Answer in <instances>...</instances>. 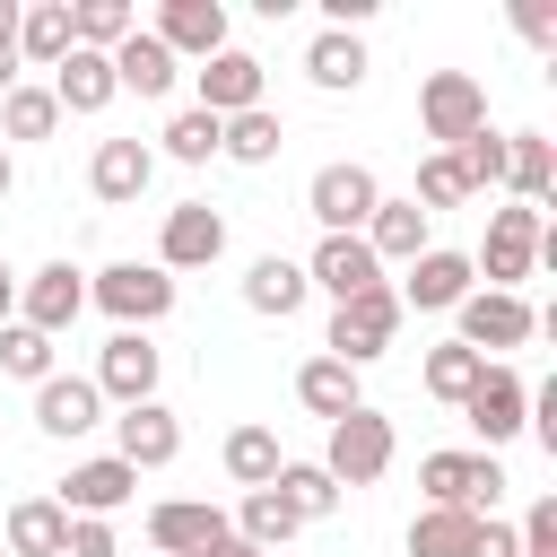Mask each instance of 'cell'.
<instances>
[{
    "mask_svg": "<svg viewBox=\"0 0 557 557\" xmlns=\"http://www.w3.org/2000/svg\"><path fill=\"white\" fill-rule=\"evenodd\" d=\"M131 496H139V470H131V461H113V453H96V461H78V470L61 479V496H52V505H61L70 522H113Z\"/></svg>",
    "mask_w": 557,
    "mask_h": 557,
    "instance_id": "obj_13",
    "label": "cell"
},
{
    "mask_svg": "<svg viewBox=\"0 0 557 557\" xmlns=\"http://www.w3.org/2000/svg\"><path fill=\"white\" fill-rule=\"evenodd\" d=\"M35 426L61 435V444H78V435L104 426V392H96L87 374H44V383H35Z\"/></svg>",
    "mask_w": 557,
    "mask_h": 557,
    "instance_id": "obj_19",
    "label": "cell"
},
{
    "mask_svg": "<svg viewBox=\"0 0 557 557\" xmlns=\"http://www.w3.org/2000/svg\"><path fill=\"white\" fill-rule=\"evenodd\" d=\"M305 78H313L322 96H348V87H366V44H357V35H331V26H322V35L305 44Z\"/></svg>",
    "mask_w": 557,
    "mask_h": 557,
    "instance_id": "obj_29",
    "label": "cell"
},
{
    "mask_svg": "<svg viewBox=\"0 0 557 557\" xmlns=\"http://www.w3.org/2000/svg\"><path fill=\"white\" fill-rule=\"evenodd\" d=\"M418 122H426L435 148H461V139L487 131V87H479L470 70H426V87H418Z\"/></svg>",
    "mask_w": 557,
    "mask_h": 557,
    "instance_id": "obj_7",
    "label": "cell"
},
{
    "mask_svg": "<svg viewBox=\"0 0 557 557\" xmlns=\"http://www.w3.org/2000/svg\"><path fill=\"white\" fill-rule=\"evenodd\" d=\"M479 366H487V357H470L461 339H444V348H426L418 383H426V392H435L444 409H461V400H470V383H479Z\"/></svg>",
    "mask_w": 557,
    "mask_h": 557,
    "instance_id": "obj_38",
    "label": "cell"
},
{
    "mask_svg": "<svg viewBox=\"0 0 557 557\" xmlns=\"http://www.w3.org/2000/svg\"><path fill=\"white\" fill-rule=\"evenodd\" d=\"M453 339L470 348V357H487V348H522L531 331H540V313H531V296H496V287H470L461 305H453Z\"/></svg>",
    "mask_w": 557,
    "mask_h": 557,
    "instance_id": "obj_10",
    "label": "cell"
},
{
    "mask_svg": "<svg viewBox=\"0 0 557 557\" xmlns=\"http://www.w3.org/2000/svg\"><path fill=\"white\" fill-rule=\"evenodd\" d=\"M296 400H305L313 418H348L366 392H357V366H339V357H305V366H296Z\"/></svg>",
    "mask_w": 557,
    "mask_h": 557,
    "instance_id": "obj_30",
    "label": "cell"
},
{
    "mask_svg": "<svg viewBox=\"0 0 557 557\" xmlns=\"http://www.w3.org/2000/svg\"><path fill=\"white\" fill-rule=\"evenodd\" d=\"M409 200H418V209L435 218V209H461V200H470V183H461V165H453V157L435 148V157L418 165V191H409Z\"/></svg>",
    "mask_w": 557,
    "mask_h": 557,
    "instance_id": "obj_42",
    "label": "cell"
},
{
    "mask_svg": "<svg viewBox=\"0 0 557 557\" xmlns=\"http://www.w3.org/2000/svg\"><path fill=\"white\" fill-rule=\"evenodd\" d=\"M461 418H470V435L496 453V444H513V435L531 426V383H522L505 357H487L479 383H470V400H461Z\"/></svg>",
    "mask_w": 557,
    "mask_h": 557,
    "instance_id": "obj_8",
    "label": "cell"
},
{
    "mask_svg": "<svg viewBox=\"0 0 557 557\" xmlns=\"http://www.w3.org/2000/svg\"><path fill=\"white\" fill-rule=\"evenodd\" d=\"M513 26H522V35L540 44V52L557 44V9H540V0H522V9H513Z\"/></svg>",
    "mask_w": 557,
    "mask_h": 557,
    "instance_id": "obj_46",
    "label": "cell"
},
{
    "mask_svg": "<svg viewBox=\"0 0 557 557\" xmlns=\"http://www.w3.org/2000/svg\"><path fill=\"white\" fill-rule=\"evenodd\" d=\"M392 453H400V435H392V418H383L374 400H357L348 418H331V444H322V470H331V487L348 496V487H374V479L392 470Z\"/></svg>",
    "mask_w": 557,
    "mask_h": 557,
    "instance_id": "obj_1",
    "label": "cell"
},
{
    "mask_svg": "<svg viewBox=\"0 0 557 557\" xmlns=\"http://www.w3.org/2000/svg\"><path fill=\"white\" fill-rule=\"evenodd\" d=\"M17 87V44H0V96Z\"/></svg>",
    "mask_w": 557,
    "mask_h": 557,
    "instance_id": "obj_48",
    "label": "cell"
},
{
    "mask_svg": "<svg viewBox=\"0 0 557 557\" xmlns=\"http://www.w3.org/2000/svg\"><path fill=\"white\" fill-rule=\"evenodd\" d=\"M0 557H9V548H0Z\"/></svg>",
    "mask_w": 557,
    "mask_h": 557,
    "instance_id": "obj_52",
    "label": "cell"
},
{
    "mask_svg": "<svg viewBox=\"0 0 557 557\" xmlns=\"http://www.w3.org/2000/svg\"><path fill=\"white\" fill-rule=\"evenodd\" d=\"M470 287H479L470 252H444V244H426V252L409 261V278H400L392 296H400V313H409V305H418V313H453V305H461Z\"/></svg>",
    "mask_w": 557,
    "mask_h": 557,
    "instance_id": "obj_14",
    "label": "cell"
},
{
    "mask_svg": "<svg viewBox=\"0 0 557 557\" xmlns=\"http://www.w3.org/2000/svg\"><path fill=\"white\" fill-rule=\"evenodd\" d=\"M78 313H87V270H78V261H44V270L17 278V322H26V331L61 339Z\"/></svg>",
    "mask_w": 557,
    "mask_h": 557,
    "instance_id": "obj_9",
    "label": "cell"
},
{
    "mask_svg": "<svg viewBox=\"0 0 557 557\" xmlns=\"http://www.w3.org/2000/svg\"><path fill=\"white\" fill-rule=\"evenodd\" d=\"M61 557H122V540H113V522H70Z\"/></svg>",
    "mask_w": 557,
    "mask_h": 557,
    "instance_id": "obj_44",
    "label": "cell"
},
{
    "mask_svg": "<svg viewBox=\"0 0 557 557\" xmlns=\"http://www.w3.org/2000/svg\"><path fill=\"white\" fill-rule=\"evenodd\" d=\"M148 183H157V148H148V139H96V157H87V191H96L104 209H131Z\"/></svg>",
    "mask_w": 557,
    "mask_h": 557,
    "instance_id": "obj_17",
    "label": "cell"
},
{
    "mask_svg": "<svg viewBox=\"0 0 557 557\" xmlns=\"http://www.w3.org/2000/svg\"><path fill=\"white\" fill-rule=\"evenodd\" d=\"M444 157L461 165L470 191H505V139H496V131H479V139H461V148H444Z\"/></svg>",
    "mask_w": 557,
    "mask_h": 557,
    "instance_id": "obj_41",
    "label": "cell"
},
{
    "mask_svg": "<svg viewBox=\"0 0 557 557\" xmlns=\"http://www.w3.org/2000/svg\"><path fill=\"white\" fill-rule=\"evenodd\" d=\"M61 52H70V0H35V9H17V61L52 70Z\"/></svg>",
    "mask_w": 557,
    "mask_h": 557,
    "instance_id": "obj_34",
    "label": "cell"
},
{
    "mask_svg": "<svg viewBox=\"0 0 557 557\" xmlns=\"http://www.w3.org/2000/svg\"><path fill=\"white\" fill-rule=\"evenodd\" d=\"M305 287H322L331 305H348V296L383 287V261L366 252V235H322V244H313V261H305Z\"/></svg>",
    "mask_w": 557,
    "mask_h": 557,
    "instance_id": "obj_18",
    "label": "cell"
},
{
    "mask_svg": "<svg viewBox=\"0 0 557 557\" xmlns=\"http://www.w3.org/2000/svg\"><path fill=\"white\" fill-rule=\"evenodd\" d=\"M470 540H479V513L461 505H426L409 522V557H470Z\"/></svg>",
    "mask_w": 557,
    "mask_h": 557,
    "instance_id": "obj_35",
    "label": "cell"
},
{
    "mask_svg": "<svg viewBox=\"0 0 557 557\" xmlns=\"http://www.w3.org/2000/svg\"><path fill=\"white\" fill-rule=\"evenodd\" d=\"M113 96H122V87H113V61H104V52H78V44H70V52L52 61V104H61V113H104Z\"/></svg>",
    "mask_w": 557,
    "mask_h": 557,
    "instance_id": "obj_23",
    "label": "cell"
},
{
    "mask_svg": "<svg viewBox=\"0 0 557 557\" xmlns=\"http://www.w3.org/2000/svg\"><path fill=\"white\" fill-rule=\"evenodd\" d=\"M305 296H313V287H305V261H287V252H261V261L244 270V305L270 313V322H287Z\"/></svg>",
    "mask_w": 557,
    "mask_h": 557,
    "instance_id": "obj_26",
    "label": "cell"
},
{
    "mask_svg": "<svg viewBox=\"0 0 557 557\" xmlns=\"http://www.w3.org/2000/svg\"><path fill=\"white\" fill-rule=\"evenodd\" d=\"M122 35H139V9L131 0H70V44L78 52H113Z\"/></svg>",
    "mask_w": 557,
    "mask_h": 557,
    "instance_id": "obj_33",
    "label": "cell"
},
{
    "mask_svg": "<svg viewBox=\"0 0 557 557\" xmlns=\"http://www.w3.org/2000/svg\"><path fill=\"white\" fill-rule=\"evenodd\" d=\"M540 226H548V218L522 209V200H513V209H487V244L470 252V270H487L496 296H522V278L540 270Z\"/></svg>",
    "mask_w": 557,
    "mask_h": 557,
    "instance_id": "obj_3",
    "label": "cell"
},
{
    "mask_svg": "<svg viewBox=\"0 0 557 557\" xmlns=\"http://www.w3.org/2000/svg\"><path fill=\"white\" fill-rule=\"evenodd\" d=\"M174 453H183V418H174L165 400H139V409L113 418V461H131V470H165Z\"/></svg>",
    "mask_w": 557,
    "mask_h": 557,
    "instance_id": "obj_20",
    "label": "cell"
},
{
    "mask_svg": "<svg viewBox=\"0 0 557 557\" xmlns=\"http://www.w3.org/2000/svg\"><path fill=\"white\" fill-rule=\"evenodd\" d=\"M0 374H17V383L61 374V366H52V339H44V331H26V322H0Z\"/></svg>",
    "mask_w": 557,
    "mask_h": 557,
    "instance_id": "obj_39",
    "label": "cell"
},
{
    "mask_svg": "<svg viewBox=\"0 0 557 557\" xmlns=\"http://www.w3.org/2000/svg\"><path fill=\"white\" fill-rule=\"evenodd\" d=\"M418 487H426V505H461V513H496V496H505V461L496 453H426L418 461Z\"/></svg>",
    "mask_w": 557,
    "mask_h": 557,
    "instance_id": "obj_6",
    "label": "cell"
},
{
    "mask_svg": "<svg viewBox=\"0 0 557 557\" xmlns=\"http://www.w3.org/2000/svg\"><path fill=\"white\" fill-rule=\"evenodd\" d=\"M104 61H113V87H122V96H174V78H183V61H174L148 26H139V35H122Z\"/></svg>",
    "mask_w": 557,
    "mask_h": 557,
    "instance_id": "obj_22",
    "label": "cell"
},
{
    "mask_svg": "<svg viewBox=\"0 0 557 557\" xmlns=\"http://www.w3.org/2000/svg\"><path fill=\"white\" fill-rule=\"evenodd\" d=\"M470 557H522V540H513V522H479V540H470Z\"/></svg>",
    "mask_w": 557,
    "mask_h": 557,
    "instance_id": "obj_45",
    "label": "cell"
},
{
    "mask_svg": "<svg viewBox=\"0 0 557 557\" xmlns=\"http://www.w3.org/2000/svg\"><path fill=\"white\" fill-rule=\"evenodd\" d=\"M505 191H513L522 209H540V200L557 191V148H548L540 131H513V139H505Z\"/></svg>",
    "mask_w": 557,
    "mask_h": 557,
    "instance_id": "obj_28",
    "label": "cell"
},
{
    "mask_svg": "<svg viewBox=\"0 0 557 557\" xmlns=\"http://www.w3.org/2000/svg\"><path fill=\"white\" fill-rule=\"evenodd\" d=\"M157 139H165V157H174V165H209V157H218V113H200V104H191V113H174Z\"/></svg>",
    "mask_w": 557,
    "mask_h": 557,
    "instance_id": "obj_40",
    "label": "cell"
},
{
    "mask_svg": "<svg viewBox=\"0 0 557 557\" xmlns=\"http://www.w3.org/2000/svg\"><path fill=\"white\" fill-rule=\"evenodd\" d=\"M52 131H61V104H52V87L17 78V87L0 96V139H52Z\"/></svg>",
    "mask_w": 557,
    "mask_h": 557,
    "instance_id": "obj_37",
    "label": "cell"
},
{
    "mask_svg": "<svg viewBox=\"0 0 557 557\" xmlns=\"http://www.w3.org/2000/svg\"><path fill=\"white\" fill-rule=\"evenodd\" d=\"M513 540H522V557H557V496H540V505L513 522Z\"/></svg>",
    "mask_w": 557,
    "mask_h": 557,
    "instance_id": "obj_43",
    "label": "cell"
},
{
    "mask_svg": "<svg viewBox=\"0 0 557 557\" xmlns=\"http://www.w3.org/2000/svg\"><path fill=\"white\" fill-rule=\"evenodd\" d=\"M278 148H287V122H278L270 104H252V113L218 122V157H235V165H270Z\"/></svg>",
    "mask_w": 557,
    "mask_h": 557,
    "instance_id": "obj_31",
    "label": "cell"
},
{
    "mask_svg": "<svg viewBox=\"0 0 557 557\" xmlns=\"http://www.w3.org/2000/svg\"><path fill=\"white\" fill-rule=\"evenodd\" d=\"M374 200H383V183H374V165H357V157H331V165L305 183V218H313L322 235H366Z\"/></svg>",
    "mask_w": 557,
    "mask_h": 557,
    "instance_id": "obj_2",
    "label": "cell"
},
{
    "mask_svg": "<svg viewBox=\"0 0 557 557\" xmlns=\"http://www.w3.org/2000/svg\"><path fill=\"white\" fill-rule=\"evenodd\" d=\"M218 252H226V218H218L209 200H174L165 226H157V270L183 278V270H209Z\"/></svg>",
    "mask_w": 557,
    "mask_h": 557,
    "instance_id": "obj_11",
    "label": "cell"
},
{
    "mask_svg": "<svg viewBox=\"0 0 557 557\" xmlns=\"http://www.w3.org/2000/svg\"><path fill=\"white\" fill-rule=\"evenodd\" d=\"M148 35H157L174 61H209V52H226V0H165Z\"/></svg>",
    "mask_w": 557,
    "mask_h": 557,
    "instance_id": "obj_21",
    "label": "cell"
},
{
    "mask_svg": "<svg viewBox=\"0 0 557 557\" xmlns=\"http://www.w3.org/2000/svg\"><path fill=\"white\" fill-rule=\"evenodd\" d=\"M226 522H235V540H244V548H261V557H278V548L305 531V522H296V505H287L278 487H252V496H244Z\"/></svg>",
    "mask_w": 557,
    "mask_h": 557,
    "instance_id": "obj_27",
    "label": "cell"
},
{
    "mask_svg": "<svg viewBox=\"0 0 557 557\" xmlns=\"http://www.w3.org/2000/svg\"><path fill=\"white\" fill-rule=\"evenodd\" d=\"M366 252H374L383 270H392V261L409 270V261L426 252V209H418V200H392V191H383V200H374V218H366Z\"/></svg>",
    "mask_w": 557,
    "mask_h": 557,
    "instance_id": "obj_24",
    "label": "cell"
},
{
    "mask_svg": "<svg viewBox=\"0 0 557 557\" xmlns=\"http://www.w3.org/2000/svg\"><path fill=\"white\" fill-rule=\"evenodd\" d=\"M9 191H17V165H9V148H0V200H9Z\"/></svg>",
    "mask_w": 557,
    "mask_h": 557,
    "instance_id": "obj_51",
    "label": "cell"
},
{
    "mask_svg": "<svg viewBox=\"0 0 557 557\" xmlns=\"http://www.w3.org/2000/svg\"><path fill=\"white\" fill-rule=\"evenodd\" d=\"M218 461H226V479L252 496V487H270V479H278V461H287V453H278V435H270V426H235V435L218 444Z\"/></svg>",
    "mask_w": 557,
    "mask_h": 557,
    "instance_id": "obj_32",
    "label": "cell"
},
{
    "mask_svg": "<svg viewBox=\"0 0 557 557\" xmlns=\"http://www.w3.org/2000/svg\"><path fill=\"white\" fill-rule=\"evenodd\" d=\"M392 339H400V296H392V278H383V287L331 305V339H322V357H339V366H374Z\"/></svg>",
    "mask_w": 557,
    "mask_h": 557,
    "instance_id": "obj_4",
    "label": "cell"
},
{
    "mask_svg": "<svg viewBox=\"0 0 557 557\" xmlns=\"http://www.w3.org/2000/svg\"><path fill=\"white\" fill-rule=\"evenodd\" d=\"M261 87H270V70H261L252 52H235V44L200 61V113H218V122H235V113H252V104H270Z\"/></svg>",
    "mask_w": 557,
    "mask_h": 557,
    "instance_id": "obj_16",
    "label": "cell"
},
{
    "mask_svg": "<svg viewBox=\"0 0 557 557\" xmlns=\"http://www.w3.org/2000/svg\"><path fill=\"white\" fill-rule=\"evenodd\" d=\"M235 522L209 505V496H165V505H148V540H157V557H200V548H218Z\"/></svg>",
    "mask_w": 557,
    "mask_h": 557,
    "instance_id": "obj_15",
    "label": "cell"
},
{
    "mask_svg": "<svg viewBox=\"0 0 557 557\" xmlns=\"http://www.w3.org/2000/svg\"><path fill=\"white\" fill-rule=\"evenodd\" d=\"M157 374H165V357H157V339L148 331H113L104 348H96V392L104 400H122V409H139V400H157Z\"/></svg>",
    "mask_w": 557,
    "mask_h": 557,
    "instance_id": "obj_12",
    "label": "cell"
},
{
    "mask_svg": "<svg viewBox=\"0 0 557 557\" xmlns=\"http://www.w3.org/2000/svg\"><path fill=\"white\" fill-rule=\"evenodd\" d=\"M0 44H17V0H0Z\"/></svg>",
    "mask_w": 557,
    "mask_h": 557,
    "instance_id": "obj_50",
    "label": "cell"
},
{
    "mask_svg": "<svg viewBox=\"0 0 557 557\" xmlns=\"http://www.w3.org/2000/svg\"><path fill=\"white\" fill-rule=\"evenodd\" d=\"M200 557H261V548H244V540L226 531V540H218V548H200Z\"/></svg>",
    "mask_w": 557,
    "mask_h": 557,
    "instance_id": "obj_49",
    "label": "cell"
},
{
    "mask_svg": "<svg viewBox=\"0 0 557 557\" xmlns=\"http://www.w3.org/2000/svg\"><path fill=\"white\" fill-rule=\"evenodd\" d=\"M61 540H70V513L52 496H17L9 522H0V548L9 557H61Z\"/></svg>",
    "mask_w": 557,
    "mask_h": 557,
    "instance_id": "obj_25",
    "label": "cell"
},
{
    "mask_svg": "<svg viewBox=\"0 0 557 557\" xmlns=\"http://www.w3.org/2000/svg\"><path fill=\"white\" fill-rule=\"evenodd\" d=\"M87 305H104L122 331H148V322L174 313V278H165L157 261H113V270L87 278Z\"/></svg>",
    "mask_w": 557,
    "mask_h": 557,
    "instance_id": "obj_5",
    "label": "cell"
},
{
    "mask_svg": "<svg viewBox=\"0 0 557 557\" xmlns=\"http://www.w3.org/2000/svg\"><path fill=\"white\" fill-rule=\"evenodd\" d=\"M0 322H17V270L0 261Z\"/></svg>",
    "mask_w": 557,
    "mask_h": 557,
    "instance_id": "obj_47",
    "label": "cell"
},
{
    "mask_svg": "<svg viewBox=\"0 0 557 557\" xmlns=\"http://www.w3.org/2000/svg\"><path fill=\"white\" fill-rule=\"evenodd\" d=\"M287 505H296V522H331L339 513V487H331V470L322 461H278V479H270Z\"/></svg>",
    "mask_w": 557,
    "mask_h": 557,
    "instance_id": "obj_36",
    "label": "cell"
}]
</instances>
